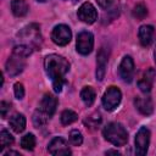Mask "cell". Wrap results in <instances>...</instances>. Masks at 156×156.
<instances>
[{
    "mask_svg": "<svg viewBox=\"0 0 156 156\" xmlns=\"http://www.w3.org/2000/svg\"><path fill=\"white\" fill-rule=\"evenodd\" d=\"M44 68L52 82L54 90L56 93H60L66 82L65 76L69 71V62L60 55L51 54L44 58Z\"/></svg>",
    "mask_w": 156,
    "mask_h": 156,
    "instance_id": "obj_1",
    "label": "cell"
},
{
    "mask_svg": "<svg viewBox=\"0 0 156 156\" xmlns=\"http://www.w3.org/2000/svg\"><path fill=\"white\" fill-rule=\"evenodd\" d=\"M102 135L108 143L113 144L115 146H123L128 141V132L123 127V124L118 122H111L106 124L102 129Z\"/></svg>",
    "mask_w": 156,
    "mask_h": 156,
    "instance_id": "obj_2",
    "label": "cell"
},
{
    "mask_svg": "<svg viewBox=\"0 0 156 156\" xmlns=\"http://www.w3.org/2000/svg\"><path fill=\"white\" fill-rule=\"evenodd\" d=\"M17 37L22 40H28L27 41V45L32 46V48H35L40 44L41 41V37H40V28L38 24L35 23H32L27 27H24L18 34Z\"/></svg>",
    "mask_w": 156,
    "mask_h": 156,
    "instance_id": "obj_3",
    "label": "cell"
},
{
    "mask_svg": "<svg viewBox=\"0 0 156 156\" xmlns=\"http://www.w3.org/2000/svg\"><path fill=\"white\" fill-rule=\"evenodd\" d=\"M121 100H122V93H121V90L117 87L111 85L104 93L102 99H101V102H102V106L105 107V110L113 111L119 105Z\"/></svg>",
    "mask_w": 156,
    "mask_h": 156,
    "instance_id": "obj_4",
    "label": "cell"
},
{
    "mask_svg": "<svg viewBox=\"0 0 156 156\" xmlns=\"http://www.w3.org/2000/svg\"><path fill=\"white\" fill-rule=\"evenodd\" d=\"M24 67H26V56L12 51V54L9 57V60L6 61V66H5L7 74L11 77H15V76L20 74L24 69Z\"/></svg>",
    "mask_w": 156,
    "mask_h": 156,
    "instance_id": "obj_5",
    "label": "cell"
},
{
    "mask_svg": "<svg viewBox=\"0 0 156 156\" xmlns=\"http://www.w3.org/2000/svg\"><path fill=\"white\" fill-rule=\"evenodd\" d=\"M150 130L147 127H140L135 135V154L139 156H144L147 152L150 145Z\"/></svg>",
    "mask_w": 156,
    "mask_h": 156,
    "instance_id": "obj_6",
    "label": "cell"
},
{
    "mask_svg": "<svg viewBox=\"0 0 156 156\" xmlns=\"http://www.w3.org/2000/svg\"><path fill=\"white\" fill-rule=\"evenodd\" d=\"M51 39L52 41L58 46L67 45L72 39V32L71 28L66 24H57L54 27L51 32Z\"/></svg>",
    "mask_w": 156,
    "mask_h": 156,
    "instance_id": "obj_7",
    "label": "cell"
},
{
    "mask_svg": "<svg viewBox=\"0 0 156 156\" xmlns=\"http://www.w3.org/2000/svg\"><path fill=\"white\" fill-rule=\"evenodd\" d=\"M77 51L80 55H88L91 52L94 48V35L90 32H80L77 35V43H76Z\"/></svg>",
    "mask_w": 156,
    "mask_h": 156,
    "instance_id": "obj_8",
    "label": "cell"
},
{
    "mask_svg": "<svg viewBox=\"0 0 156 156\" xmlns=\"http://www.w3.org/2000/svg\"><path fill=\"white\" fill-rule=\"evenodd\" d=\"M118 72L121 78L123 79V82L126 83H130L134 78V72H135V67H134V61L132 58V56L126 55L118 67Z\"/></svg>",
    "mask_w": 156,
    "mask_h": 156,
    "instance_id": "obj_9",
    "label": "cell"
},
{
    "mask_svg": "<svg viewBox=\"0 0 156 156\" xmlns=\"http://www.w3.org/2000/svg\"><path fill=\"white\" fill-rule=\"evenodd\" d=\"M77 16L82 22H84L87 24H93L98 20L96 9L94 7V5L91 2H88V1H85L80 5V7L78 9Z\"/></svg>",
    "mask_w": 156,
    "mask_h": 156,
    "instance_id": "obj_10",
    "label": "cell"
},
{
    "mask_svg": "<svg viewBox=\"0 0 156 156\" xmlns=\"http://www.w3.org/2000/svg\"><path fill=\"white\" fill-rule=\"evenodd\" d=\"M48 151L51 155H71V149L67 141L61 136H55L48 145Z\"/></svg>",
    "mask_w": 156,
    "mask_h": 156,
    "instance_id": "obj_11",
    "label": "cell"
},
{
    "mask_svg": "<svg viewBox=\"0 0 156 156\" xmlns=\"http://www.w3.org/2000/svg\"><path fill=\"white\" fill-rule=\"evenodd\" d=\"M96 79L102 80L106 74V67H107V61H108V50L106 48H101L98 52L96 56Z\"/></svg>",
    "mask_w": 156,
    "mask_h": 156,
    "instance_id": "obj_12",
    "label": "cell"
},
{
    "mask_svg": "<svg viewBox=\"0 0 156 156\" xmlns=\"http://www.w3.org/2000/svg\"><path fill=\"white\" fill-rule=\"evenodd\" d=\"M57 104H58V101L52 94H45L43 96L40 104H39V108L38 110L41 111L43 113H45L46 116L51 117L56 111Z\"/></svg>",
    "mask_w": 156,
    "mask_h": 156,
    "instance_id": "obj_13",
    "label": "cell"
},
{
    "mask_svg": "<svg viewBox=\"0 0 156 156\" xmlns=\"http://www.w3.org/2000/svg\"><path fill=\"white\" fill-rule=\"evenodd\" d=\"M155 76H156V73H155V69H154V68H147V69L144 72L143 77L138 80V87H139V89H140L143 93L149 94V93L151 91Z\"/></svg>",
    "mask_w": 156,
    "mask_h": 156,
    "instance_id": "obj_14",
    "label": "cell"
},
{
    "mask_svg": "<svg viewBox=\"0 0 156 156\" xmlns=\"http://www.w3.org/2000/svg\"><path fill=\"white\" fill-rule=\"evenodd\" d=\"M134 105L141 115L149 116L154 112V104L149 96H136L134 99Z\"/></svg>",
    "mask_w": 156,
    "mask_h": 156,
    "instance_id": "obj_15",
    "label": "cell"
},
{
    "mask_svg": "<svg viewBox=\"0 0 156 156\" xmlns=\"http://www.w3.org/2000/svg\"><path fill=\"white\" fill-rule=\"evenodd\" d=\"M154 33H155V30H154V27L152 26H150V24H143L139 28V32H138L140 44L143 46H149L152 43Z\"/></svg>",
    "mask_w": 156,
    "mask_h": 156,
    "instance_id": "obj_16",
    "label": "cell"
},
{
    "mask_svg": "<svg viewBox=\"0 0 156 156\" xmlns=\"http://www.w3.org/2000/svg\"><path fill=\"white\" fill-rule=\"evenodd\" d=\"M11 10L16 17H23L28 13L29 6L26 0H12L11 1Z\"/></svg>",
    "mask_w": 156,
    "mask_h": 156,
    "instance_id": "obj_17",
    "label": "cell"
},
{
    "mask_svg": "<svg viewBox=\"0 0 156 156\" xmlns=\"http://www.w3.org/2000/svg\"><path fill=\"white\" fill-rule=\"evenodd\" d=\"M10 127L16 133H22L26 128V117L22 113H15L10 118Z\"/></svg>",
    "mask_w": 156,
    "mask_h": 156,
    "instance_id": "obj_18",
    "label": "cell"
},
{
    "mask_svg": "<svg viewBox=\"0 0 156 156\" xmlns=\"http://www.w3.org/2000/svg\"><path fill=\"white\" fill-rule=\"evenodd\" d=\"M95 98H96V94H95V90H94L91 87H84V88L80 90V99L83 100V102H84L88 107L94 104Z\"/></svg>",
    "mask_w": 156,
    "mask_h": 156,
    "instance_id": "obj_19",
    "label": "cell"
},
{
    "mask_svg": "<svg viewBox=\"0 0 156 156\" xmlns=\"http://www.w3.org/2000/svg\"><path fill=\"white\" fill-rule=\"evenodd\" d=\"M78 119V115L72 111V110H65L62 113H61V123L63 126H68V124H72L73 122H76Z\"/></svg>",
    "mask_w": 156,
    "mask_h": 156,
    "instance_id": "obj_20",
    "label": "cell"
},
{
    "mask_svg": "<svg viewBox=\"0 0 156 156\" xmlns=\"http://www.w3.org/2000/svg\"><path fill=\"white\" fill-rule=\"evenodd\" d=\"M21 146L24 150L32 151L34 149V146H35V136L32 133H28L24 136H22V139H21Z\"/></svg>",
    "mask_w": 156,
    "mask_h": 156,
    "instance_id": "obj_21",
    "label": "cell"
},
{
    "mask_svg": "<svg viewBox=\"0 0 156 156\" xmlns=\"http://www.w3.org/2000/svg\"><path fill=\"white\" fill-rule=\"evenodd\" d=\"M11 144H13V136L10 134V132L2 129L0 133V150L10 146Z\"/></svg>",
    "mask_w": 156,
    "mask_h": 156,
    "instance_id": "obj_22",
    "label": "cell"
},
{
    "mask_svg": "<svg viewBox=\"0 0 156 156\" xmlns=\"http://www.w3.org/2000/svg\"><path fill=\"white\" fill-rule=\"evenodd\" d=\"M49 118H50L49 116H46V115L43 113L41 111L37 110V111L34 112V115H33V123H34L35 127H41V126H45V124L48 123Z\"/></svg>",
    "mask_w": 156,
    "mask_h": 156,
    "instance_id": "obj_23",
    "label": "cell"
},
{
    "mask_svg": "<svg viewBox=\"0 0 156 156\" xmlns=\"http://www.w3.org/2000/svg\"><path fill=\"white\" fill-rule=\"evenodd\" d=\"M69 141L74 146H80L83 144V135L78 129H72L69 132Z\"/></svg>",
    "mask_w": 156,
    "mask_h": 156,
    "instance_id": "obj_24",
    "label": "cell"
},
{
    "mask_svg": "<svg viewBox=\"0 0 156 156\" xmlns=\"http://www.w3.org/2000/svg\"><path fill=\"white\" fill-rule=\"evenodd\" d=\"M84 123H85L88 127H90V128H96V127L101 123V116H100V113L95 112V113L88 116V117L84 119Z\"/></svg>",
    "mask_w": 156,
    "mask_h": 156,
    "instance_id": "obj_25",
    "label": "cell"
},
{
    "mask_svg": "<svg viewBox=\"0 0 156 156\" xmlns=\"http://www.w3.org/2000/svg\"><path fill=\"white\" fill-rule=\"evenodd\" d=\"M133 16L136 18V20H143L147 16V9L144 4H138L134 6L133 9Z\"/></svg>",
    "mask_w": 156,
    "mask_h": 156,
    "instance_id": "obj_26",
    "label": "cell"
},
{
    "mask_svg": "<svg viewBox=\"0 0 156 156\" xmlns=\"http://www.w3.org/2000/svg\"><path fill=\"white\" fill-rule=\"evenodd\" d=\"M13 93H15V96H16V99H18V100H21V99H23V96H24V88H23V84L22 83H15V85H13Z\"/></svg>",
    "mask_w": 156,
    "mask_h": 156,
    "instance_id": "obj_27",
    "label": "cell"
},
{
    "mask_svg": "<svg viewBox=\"0 0 156 156\" xmlns=\"http://www.w3.org/2000/svg\"><path fill=\"white\" fill-rule=\"evenodd\" d=\"M9 111H10V104H7L6 101H1V102H0V112H1V117L5 118Z\"/></svg>",
    "mask_w": 156,
    "mask_h": 156,
    "instance_id": "obj_28",
    "label": "cell"
},
{
    "mask_svg": "<svg viewBox=\"0 0 156 156\" xmlns=\"http://www.w3.org/2000/svg\"><path fill=\"white\" fill-rule=\"evenodd\" d=\"M96 1L101 9H108L113 2V0H96Z\"/></svg>",
    "mask_w": 156,
    "mask_h": 156,
    "instance_id": "obj_29",
    "label": "cell"
},
{
    "mask_svg": "<svg viewBox=\"0 0 156 156\" xmlns=\"http://www.w3.org/2000/svg\"><path fill=\"white\" fill-rule=\"evenodd\" d=\"M2 155H4V156H10V155H15V156H21V154H20V152H17V151H6V152H4Z\"/></svg>",
    "mask_w": 156,
    "mask_h": 156,
    "instance_id": "obj_30",
    "label": "cell"
},
{
    "mask_svg": "<svg viewBox=\"0 0 156 156\" xmlns=\"http://www.w3.org/2000/svg\"><path fill=\"white\" fill-rule=\"evenodd\" d=\"M106 154L108 155V154H115V155H119V152L117 151V150H108V151H106Z\"/></svg>",
    "mask_w": 156,
    "mask_h": 156,
    "instance_id": "obj_31",
    "label": "cell"
},
{
    "mask_svg": "<svg viewBox=\"0 0 156 156\" xmlns=\"http://www.w3.org/2000/svg\"><path fill=\"white\" fill-rule=\"evenodd\" d=\"M154 55H155V61H156V46H155V51H154Z\"/></svg>",
    "mask_w": 156,
    "mask_h": 156,
    "instance_id": "obj_32",
    "label": "cell"
},
{
    "mask_svg": "<svg viewBox=\"0 0 156 156\" xmlns=\"http://www.w3.org/2000/svg\"><path fill=\"white\" fill-rule=\"evenodd\" d=\"M37 1H40V2H45V1H48V0H37Z\"/></svg>",
    "mask_w": 156,
    "mask_h": 156,
    "instance_id": "obj_33",
    "label": "cell"
}]
</instances>
